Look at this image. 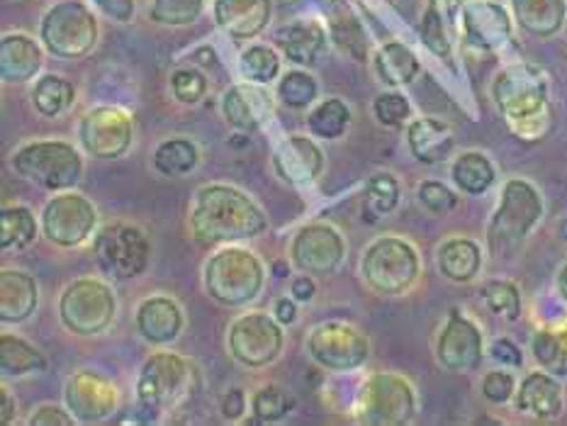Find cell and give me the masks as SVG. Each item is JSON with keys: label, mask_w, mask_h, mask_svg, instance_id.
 Instances as JSON below:
<instances>
[{"label": "cell", "mask_w": 567, "mask_h": 426, "mask_svg": "<svg viewBox=\"0 0 567 426\" xmlns=\"http://www.w3.org/2000/svg\"><path fill=\"white\" fill-rule=\"evenodd\" d=\"M373 110H375V117L382 122V125L398 127V125H402L406 117H410L412 107H410V103H406L404 95L385 93V95L378 97Z\"/></svg>", "instance_id": "ee69618b"}, {"label": "cell", "mask_w": 567, "mask_h": 426, "mask_svg": "<svg viewBox=\"0 0 567 426\" xmlns=\"http://www.w3.org/2000/svg\"><path fill=\"white\" fill-rule=\"evenodd\" d=\"M215 20L234 40H251L270 20V0H217Z\"/></svg>", "instance_id": "44dd1931"}, {"label": "cell", "mask_w": 567, "mask_h": 426, "mask_svg": "<svg viewBox=\"0 0 567 426\" xmlns=\"http://www.w3.org/2000/svg\"><path fill=\"white\" fill-rule=\"evenodd\" d=\"M546 91V81L528 66L509 69L497 79V103L519 137L534 142L548 129Z\"/></svg>", "instance_id": "7a4b0ae2"}, {"label": "cell", "mask_w": 567, "mask_h": 426, "mask_svg": "<svg viewBox=\"0 0 567 426\" xmlns=\"http://www.w3.org/2000/svg\"><path fill=\"white\" fill-rule=\"evenodd\" d=\"M93 3L117 22H127L134 15V0H93Z\"/></svg>", "instance_id": "681fc988"}, {"label": "cell", "mask_w": 567, "mask_h": 426, "mask_svg": "<svg viewBox=\"0 0 567 426\" xmlns=\"http://www.w3.org/2000/svg\"><path fill=\"white\" fill-rule=\"evenodd\" d=\"M171 89H174V95L178 103L195 105V103H200L203 95L207 93V81L200 71L178 69L174 76H171Z\"/></svg>", "instance_id": "b9f144b4"}, {"label": "cell", "mask_w": 567, "mask_h": 426, "mask_svg": "<svg viewBox=\"0 0 567 426\" xmlns=\"http://www.w3.org/2000/svg\"><path fill=\"white\" fill-rule=\"evenodd\" d=\"M64 402L76 422H103L117 407V389L103 375L93 371H79L66 381Z\"/></svg>", "instance_id": "2e32d148"}, {"label": "cell", "mask_w": 567, "mask_h": 426, "mask_svg": "<svg viewBox=\"0 0 567 426\" xmlns=\"http://www.w3.org/2000/svg\"><path fill=\"white\" fill-rule=\"evenodd\" d=\"M424 37H426V44L434 49L436 54H446V37H443L441 30H439V15H436L434 8H431L429 15H426Z\"/></svg>", "instance_id": "c3c4849f"}, {"label": "cell", "mask_w": 567, "mask_h": 426, "mask_svg": "<svg viewBox=\"0 0 567 426\" xmlns=\"http://www.w3.org/2000/svg\"><path fill=\"white\" fill-rule=\"evenodd\" d=\"M197 164H200V152H197L195 142L186 137H174V139L162 142L154 154V166L162 170L164 176H171V178L193 174Z\"/></svg>", "instance_id": "f1b7e54d"}, {"label": "cell", "mask_w": 567, "mask_h": 426, "mask_svg": "<svg viewBox=\"0 0 567 426\" xmlns=\"http://www.w3.org/2000/svg\"><path fill=\"white\" fill-rule=\"evenodd\" d=\"M37 237V219L28 207H6L0 212V247L24 249Z\"/></svg>", "instance_id": "e575fe53"}, {"label": "cell", "mask_w": 567, "mask_h": 426, "mask_svg": "<svg viewBox=\"0 0 567 426\" xmlns=\"http://www.w3.org/2000/svg\"><path fill=\"white\" fill-rule=\"evenodd\" d=\"M241 76L254 83H268L280 73V59L270 46H251L239 61Z\"/></svg>", "instance_id": "74e56055"}, {"label": "cell", "mask_w": 567, "mask_h": 426, "mask_svg": "<svg viewBox=\"0 0 567 426\" xmlns=\"http://www.w3.org/2000/svg\"><path fill=\"white\" fill-rule=\"evenodd\" d=\"M137 329L152 344H171L183 332V312L171 298H150L137 310Z\"/></svg>", "instance_id": "603a6c76"}, {"label": "cell", "mask_w": 567, "mask_h": 426, "mask_svg": "<svg viewBox=\"0 0 567 426\" xmlns=\"http://www.w3.org/2000/svg\"><path fill=\"white\" fill-rule=\"evenodd\" d=\"M42 66V49L30 37L8 34L0 46V73L6 83L30 81Z\"/></svg>", "instance_id": "d4e9b609"}, {"label": "cell", "mask_w": 567, "mask_h": 426, "mask_svg": "<svg viewBox=\"0 0 567 426\" xmlns=\"http://www.w3.org/2000/svg\"><path fill=\"white\" fill-rule=\"evenodd\" d=\"M264 266L246 249H221L205 266L207 295L225 308H239L258 298L264 288Z\"/></svg>", "instance_id": "277c9868"}, {"label": "cell", "mask_w": 567, "mask_h": 426, "mask_svg": "<svg viewBox=\"0 0 567 426\" xmlns=\"http://www.w3.org/2000/svg\"><path fill=\"white\" fill-rule=\"evenodd\" d=\"M540 215V202L536 190L522 180H512L507 188H504L502 207L492 222L489 239L492 241H514L524 239L528 229L536 225Z\"/></svg>", "instance_id": "e0dca14e"}, {"label": "cell", "mask_w": 567, "mask_h": 426, "mask_svg": "<svg viewBox=\"0 0 567 426\" xmlns=\"http://www.w3.org/2000/svg\"><path fill=\"white\" fill-rule=\"evenodd\" d=\"M492 353H495L497 361H509L512 365H519L522 363L519 349H516L514 344H509V341H497L495 349H492Z\"/></svg>", "instance_id": "f5cc1de1"}, {"label": "cell", "mask_w": 567, "mask_h": 426, "mask_svg": "<svg viewBox=\"0 0 567 426\" xmlns=\"http://www.w3.org/2000/svg\"><path fill=\"white\" fill-rule=\"evenodd\" d=\"M79 139L95 158H120L132 144V117L122 107H93L81 120Z\"/></svg>", "instance_id": "5bb4252c"}, {"label": "cell", "mask_w": 567, "mask_h": 426, "mask_svg": "<svg viewBox=\"0 0 567 426\" xmlns=\"http://www.w3.org/2000/svg\"><path fill=\"white\" fill-rule=\"evenodd\" d=\"M453 178L463 190L477 195L492 186V180H495V168H492V164L483 154H463L458 158V164L453 166Z\"/></svg>", "instance_id": "d590c367"}, {"label": "cell", "mask_w": 567, "mask_h": 426, "mask_svg": "<svg viewBox=\"0 0 567 426\" xmlns=\"http://www.w3.org/2000/svg\"><path fill=\"white\" fill-rule=\"evenodd\" d=\"M97 40V22L83 3L54 6L42 20V42L54 56L81 59L91 52Z\"/></svg>", "instance_id": "52a82bcc"}, {"label": "cell", "mask_w": 567, "mask_h": 426, "mask_svg": "<svg viewBox=\"0 0 567 426\" xmlns=\"http://www.w3.org/2000/svg\"><path fill=\"white\" fill-rule=\"evenodd\" d=\"M40 304V288L37 280L24 271L0 273V320L6 324H20L30 320Z\"/></svg>", "instance_id": "7402d4cb"}, {"label": "cell", "mask_w": 567, "mask_h": 426, "mask_svg": "<svg viewBox=\"0 0 567 426\" xmlns=\"http://www.w3.org/2000/svg\"><path fill=\"white\" fill-rule=\"evenodd\" d=\"M400 200V186L390 174H378L371 178L365 188V207L363 215L371 219V222H378L382 215L392 212L398 207Z\"/></svg>", "instance_id": "8d00e7d4"}, {"label": "cell", "mask_w": 567, "mask_h": 426, "mask_svg": "<svg viewBox=\"0 0 567 426\" xmlns=\"http://www.w3.org/2000/svg\"><path fill=\"white\" fill-rule=\"evenodd\" d=\"M295 314H298V310H295V300L290 298H280L276 302V320L280 324H292L295 322Z\"/></svg>", "instance_id": "db71d44e"}, {"label": "cell", "mask_w": 567, "mask_h": 426, "mask_svg": "<svg viewBox=\"0 0 567 426\" xmlns=\"http://www.w3.org/2000/svg\"><path fill=\"white\" fill-rule=\"evenodd\" d=\"M73 422H76V417L56 405H44L40 409H34V414L28 419L30 426H71Z\"/></svg>", "instance_id": "7dc6e473"}, {"label": "cell", "mask_w": 567, "mask_h": 426, "mask_svg": "<svg viewBox=\"0 0 567 426\" xmlns=\"http://www.w3.org/2000/svg\"><path fill=\"white\" fill-rule=\"evenodd\" d=\"M276 42L292 64L310 66L327 44V32L315 20H295L276 32Z\"/></svg>", "instance_id": "cb8c5ba5"}, {"label": "cell", "mask_w": 567, "mask_h": 426, "mask_svg": "<svg viewBox=\"0 0 567 426\" xmlns=\"http://www.w3.org/2000/svg\"><path fill=\"white\" fill-rule=\"evenodd\" d=\"M361 271L365 283L380 295H400L416 280L419 259L406 241L382 237L365 249Z\"/></svg>", "instance_id": "8992f818"}, {"label": "cell", "mask_w": 567, "mask_h": 426, "mask_svg": "<svg viewBox=\"0 0 567 426\" xmlns=\"http://www.w3.org/2000/svg\"><path fill=\"white\" fill-rule=\"evenodd\" d=\"M307 351L322 368L337 373L359 368L371 356L365 334L347 322H327L315 326L310 339H307Z\"/></svg>", "instance_id": "30bf717a"}, {"label": "cell", "mask_w": 567, "mask_h": 426, "mask_svg": "<svg viewBox=\"0 0 567 426\" xmlns=\"http://www.w3.org/2000/svg\"><path fill=\"white\" fill-rule=\"evenodd\" d=\"M485 300L489 302V308L497 314L509 316V320H516L519 316V295H516V288L509 283H489L483 290Z\"/></svg>", "instance_id": "7bdbcfd3"}, {"label": "cell", "mask_w": 567, "mask_h": 426, "mask_svg": "<svg viewBox=\"0 0 567 426\" xmlns=\"http://www.w3.org/2000/svg\"><path fill=\"white\" fill-rule=\"evenodd\" d=\"M203 10V0H154L152 18L162 24H190Z\"/></svg>", "instance_id": "60d3db41"}, {"label": "cell", "mask_w": 567, "mask_h": 426, "mask_svg": "<svg viewBox=\"0 0 567 426\" xmlns=\"http://www.w3.org/2000/svg\"><path fill=\"white\" fill-rule=\"evenodd\" d=\"M47 368V361L34 349L30 341H24L16 334L0 336V371L6 377H22L32 373H42Z\"/></svg>", "instance_id": "83f0119b"}, {"label": "cell", "mask_w": 567, "mask_h": 426, "mask_svg": "<svg viewBox=\"0 0 567 426\" xmlns=\"http://www.w3.org/2000/svg\"><path fill=\"white\" fill-rule=\"evenodd\" d=\"M268 227V219L249 195L231 186L197 190L190 212L193 237L203 243H234L251 239Z\"/></svg>", "instance_id": "6da1fadb"}, {"label": "cell", "mask_w": 567, "mask_h": 426, "mask_svg": "<svg viewBox=\"0 0 567 426\" xmlns=\"http://www.w3.org/2000/svg\"><path fill=\"white\" fill-rule=\"evenodd\" d=\"M73 101H76V89H73V83L54 76V73H49V76L37 81L32 91V103L44 117H56L61 113H66Z\"/></svg>", "instance_id": "4dcf8cb0"}, {"label": "cell", "mask_w": 567, "mask_h": 426, "mask_svg": "<svg viewBox=\"0 0 567 426\" xmlns=\"http://www.w3.org/2000/svg\"><path fill=\"white\" fill-rule=\"evenodd\" d=\"M375 69L380 73V79L388 85H404L419 73V61L410 52V49L398 44V42H392L388 46H382L378 52Z\"/></svg>", "instance_id": "d6a6232c"}, {"label": "cell", "mask_w": 567, "mask_h": 426, "mask_svg": "<svg viewBox=\"0 0 567 426\" xmlns=\"http://www.w3.org/2000/svg\"><path fill=\"white\" fill-rule=\"evenodd\" d=\"M95 259L107 276L117 280L137 278L146 271L152 243L134 225H110L95 237Z\"/></svg>", "instance_id": "9c48e42d"}, {"label": "cell", "mask_w": 567, "mask_h": 426, "mask_svg": "<svg viewBox=\"0 0 567 426\" xmlns=\"http://www.w3.org/2000/svg\"><path fill=\"white\" fill-rule=\"evenodd\" d=\"M406 137H410L412 154L424 164H439L453 149V132L449 129V125L431 117L412 122Z\"/></svg>", "instance_id": "484cf974"}, {"label": "cell", "mask_w": 567, "mask_h": 426, "mask_svg": "<svg viewBox=\"0 0 567 426\" xmlns=\"http://www.w3.org/2000/svg\"><path fill=\"white\" fill-rule=\"evenodd\" d=\"M419 198H422V202L431 212H439V215L453 210L455 202H458V198H455L446 186H441V183H424V186L419 188Z\"/></svg>", "instance_id": "f6af8a7d"}, {"label": "cell", "mask_w": 567, "mask_h": 426, "mask_svg": "<svg viewBox=\"0 0 567 426\" xmlns=\"http://www.w3.org/2000/svg\"><path fill=\"white\" fill-rule=\"evenodd\" d=\"M516 407L540 419L556 417L560 412V387L544 373L528 375L516 397Z\"/></svg>", "instance_id": "4316f807"}, {"label": "cell", "mask_w": 567, "mask_h": 426, "mask_svg": "<svg viewBox=\"0 0 567 426\" xmlns=\"http://www.w3.org/2000/svg\"><path fill=\"white\" fill-rule=\"evenodd\" d=\"M414 414V389L398 375L378 373L365 383L359 417L363 424L398 426L406 424Z\"/></svg>", "instance_id": "7c38bea8"}, {"label": "cell", "mask_w": 567, "mask_h": 426, "mask_svg": "<svg viewBox=\"0 0 567 426\" xmlns=\"http://www.w3.org/2000/svg\"><path fill=\"white\" fill-rule=\"evenodd\" d=\"M278 95L288 107L302 110L317 97V81L307 71H290L278 83Z\"/></svg>", "instance_id": "f35d334b"}, {"label": "cell", "mask_w": 567, "mask_h": 426, "mask_svg": "<svg viewBox=\"0 0 567 426\" xmlns=\"http://www.w3.org/2000/svg\"><path fill=\"white\" fill-rule=\"evenodd\" d=\"M439 266L443 276L465 283V280H471L477 273L480 249L467 239H453L449 243H443V249L439 253Z\"/></svg>", "instance_id": "1f68e13d"}, {"label": "cell", "mask_w": 567, "mask_h": 426, "mask_svg": "<svg viewBox=\"0 0 567 426\" xmlns=\"http://www.w3.org/2000/svg\"><path fill=\"white\" fill-rule=\"evenodd\" d=\"M221 412L229 422H237L241 414L246 412V395L244 389H231V393L225 397V405H221Z\"/></svg>", "instance_id": "f907efd6"}, {"label": "cell", "mask_w": 567, "mask_h": 426, "mask_svg": "<svg viewBox=\"0 0 567 426\" xmlns=\"http://www.w3.org/2000/svg\"><path fill=\"white\" fill-rule=\"evenodd\" d=\"M97 225V212L89 198L79 193H61L47 202L42 212V229L49 241L71 249L93 235Z\"/></svg>", "instance_id": "4fadbf2b"}, {"label": "cell", "mask_w": 567, "mask_h": 426, "mask_svg": "<svg viewBox=\"0 0 567 426\" xmlns=\"http://www.w3.org/2000/svg\"><path fill=\"white\" fill-rule=\"evenodd\" d=\"M229 351L246 368H264L282 351V329L276 316L266 312L241 314L229 326Z\"/></svg>", "instance_id": "8fae6325"}, {"label": "cell", "mask_w": 567, "mask_h": 426, "mask_svg": "<svg viewBox=\"0 0 567 426\" xmlns=\"http://www.w3.org/2000/svg\"><path fill=\"white\" fill-rule=\"evenodd\" d=\"M193 381V368L186 359L176 353H154V356L142 365L137 381L140 405L150 412H166L176 407L178 402L188 395Z\"/></svg>", "instance_id": "ba28073f"}, {"label": "cell", "mask_w": 567, "mask_h": 426, "mask_svg": "<svg viewBox=\"0 0 567 426\" xmlns=\"http://www.w3.org/2000/svg\"><path fill=\"white\" fill-rule=\"evenodd\" d=\"M315 280L310 276H300L292 280V298L298 302H310L315 298Z\"/></svg>", "instance_id": "816d5d0a"}, {"label": "cell", "mask_w": 567, "mask_h": 426, "mask_svg": "<svg viewBox=\"0 0 567 426\" xmlns=\"http://www.w3.org/2000/svg\"><path fill=\"white\" fill-rule=\"evenodd\" d=\"M117 300L110 285L95 278H81L64 290L59 300L61 322L79 336H95L113 324Z\"/></svg>", "instance_id": "5b68a950"}, {"label": "cell", "mask_w": 567, "mask_h": 426, "mask_svg": "<svg viewBox=\"0 0 567 426\" xmlns=\"http://www.w3.org/2000/svg\"><path fill=\"white\" fill-rule=\"evenodd\" d=\"M274 168L290 186H310L322 174L324 154L312 139L295 134V137L278 144V149L274 152Z\"/></svg>", "instance_id": "d6986e66"}, {"label": "cell", "mask_w": 567, "mask_h": 426, "mask_svg": "<svg viewBox=\"0 0 567 426\" xmlns=\"http://www.w3.org/2000/svg\"><path fill=\"white\" fill-rule=\"evenodd\" d=\"M467 34L471 40L480 46H497L509 37V20L507 22H495L504 15V10L497 6H471L467 8Z\"/></svg>", "instance_id": "f546056e"}, {"label": "cell", "mask_w": 567, "mask_h": 426, "mask_svg": "<svg viewBox=\"0 0 567 426\" xmlns=\"http://www.w3.org/2000/svg\"><path fill=\"white\" fill-rule=\"evenodd\" d=\"M343 251H347V243L334 227L307 225L292 239L290 259L307 276H329L339 268Z\"/></svg>", "instance_id": "9a60e30c"}, {"label": "cell", "mask_w": 567, "mask_h": 426, "mask_svg": "<svg viewBox=\"0 0 567 426\" xmlns=\"http://www.w3.org/2000/svg\"><path fill=\"white\" fill-rule=\"evenodd\" d=\"M12 417H16V402H12L8 387L0 389V422L10 424Z\"/></svg>", "instance_id": "11a10c76"}, {"label": "cell", "mask_w": 567, "mask_h": 426, "mask_svg": "<svg viewBox=\"0 0 567 426\" xmlns=\"http://www.w3.org/2000/svg\"><path fill=\"white\" fill-rule=\"evenodd\" d=\"M251 409L256 414V419L261 422H280L286 414L292 409V399L282 393L276 385H266L258 389L251 399Z\"/></svg>", "instance_id": "ab89813d"}, {"label": "cell", "mask_w": 567, "mask_h": 426, "mask_svg": "<svg viewBox=\"0 0 567 426\" xmlns=\"http://www.w3.org/2000/svg\"><path fill=\"white\" fill-rule=\"evenodd\" d=\"M351 110L341 101V97H329V101L319 103L310 117H307V127L319 139H339L343 132L349 129Z\"/></svg>", "instance_id": "836d02e7"}, {"label": "cell", "mask_w": 567, "mask_h": 426, "mask_svg": "<svg viewBox=\"0 0 567 426\" xmlns=\"http://www.w3.org/2000/svg\"><path fill=\"white\" fill-rule=\"evenodd\" d=\"M221 115L231 127L254 132L274 117V97L264 89V83H237L221 97Z\"/></svg>", "instance_id": "ac0fdd59"}, {"label": "cell", "mask_w": 567, "mask_h": 426, "mask_svg": "<svg viewBox=\"0 0 567 426\" xmlns=\"http://www.w3.org/2000/svg\"><path fill=\"white\" fill-rule=\"evenodd\" d=\"M480 359H483V339H480V332L471 322L463 320L458 312H453L439 339V361L449 371L463 373L473 371Z\"/></svg>", "instance_id": "ffe728a7"}, {"label": "cell", "mask_w": 567, "mask_h": 426, "mask_svg": "<svg viewBox=\"0 0 567 426\" xmlns=\"http://www.w3.org/2000/svg\"><path fill=\"white\" fill-rule=\"evenodd\" d=\"M12 168L24 180L44 190H71L83 176V158L66 142H32L12 154Z\"/></svg>", "instance_id": "3957f363"}, {"label": "cell", "mask_w": 567, "mask_h": 426, "mask_svg": "<svg viewBox=\"0 0 567 426\" xmlns=\"http://www.w3.org/2000/svg\"><path fill=\"white\" fill-rule=\"evenodd\" d=\"M483 393L492 402H507L514 393V377L502 371L489 373L483 381Z\"/></svg>", "instance_id": "bcb514c9"}]
</instances>
